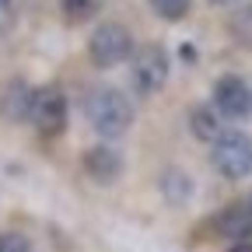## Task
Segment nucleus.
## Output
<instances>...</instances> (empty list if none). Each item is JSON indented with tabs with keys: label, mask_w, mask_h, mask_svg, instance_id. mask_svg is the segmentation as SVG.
I'll return each instance as SVG.
<instances>
[{
	"label": "nucleus",
	"mask_w": 252,
	"mask_h": 252,
	"mask_svg": "<svg viewBox=\"0 0 252 252\" xmlns=\"http://www.w3.org/2000/svg\"><path fill=\"white\" fill-rule=\"evenodd\" d=\"M84 116L98 137H123L133 123V105L119 88L98 84L84 94Z\"/></svg>",
	"instance_id": "obj_1"
},
{
	"label": "nucleus",
	"mask_w": 252,
	"mask_h": 252,
	"mask_svg": "<svg viewBox=\"0 0 252 252\" xmlns=\"http://www.w3.org/2000/svg\"><path fill=\"white\" fill-rule=\"evenodd\" d=\"M133 53H137L133 35H130V28L119 25V21H102L88 39V56H91L94 67H102V70L119 67V63H126Z\"/></svg>",
	"instance_id": "obj_2"
},
{
	"label": "nucleus",
	"mask_w": 252,
	"mask_h": 252,
	"mask_svg": "<svg viewBox=\"0 0 252 252\" xmlns=\"http://www.w3.org/2000/svg\"><path fill=\"white\" fill-rule=\"evenodd\" d=\"M168 70H172V60L165 53V46L147 42L130 56V81L140 94H154L168 84Z\"/></svg>",
	"instance_id": "obj_3"
},
{
	"label": "nucleus",
	"mask_w": 252,
	"mask_h": 252,
	"mask_svg": "<svg viewBox=\"0 0 252 252\" xmlns=\"http://www.w3.org/2000/svg\"><path fill=\"white\" fill-rule=\"evenodd\" d=\"M210 161L224 179H245L252 172V140L242 130H224L210 144Z\"/></svg>",
	"instance_id": "obj_4"
},
{
	"label": "nucleus",
	"mask_w": 252,
	"mask_h": 252,
	"mask_svg": "<svg viewBox=\"0 0 252 252\" xmlns=\"http://www.w3.org/2000/svg\"><path fill=\"white\" fill-rule=\"evenodd\" d=\"M67 94H63L56 84H46L35 91V109H32V126L39 130L42 140H53L67 130Z\"/></svg>",
	"instance_id": "obj_5"
},
{
	"label": "nucleus",
	"mask_w": 252,
	"mask_h": 252,
	"mask_svg": "<svg viewBox=\"0 0 252 252\" xmlns=\"http://www.w3.org/2000/svg\"><path fill=\"white\" fill-rule=\"evenodd\" d=\"M214 109L224 119H242L252 112V88L238 74H224L214 81Z\"/></svg>",
	"instance_id": "obj_6"
},
{
	"label": "nucleus",
	"mask_w": 252,
	"mask_h": 252,
	"mask_svg": "<svg viewBox=\"0 0 252 252\" xmlns=\"http://www.w3.org/2000/svg\"><path fill=\"white\" fill-rule=\"evenodd\" d=\"M32 109H35V88L25 81H7L0 91V116L4 123H32Z\"/></svg>",
	"instance_id": "obj_7"
},
{
	"label": "nucleus",
	"mask_w": 252,
	"mask_h": 252,
	"mask_svg": "<svg viewBox=\"0 0 252 252\" xmlns=\"http://www.w3.org/2000/svg\"><path fill=\"white\" fill-rule=\"evenodd\" d=\"M84 172L94 179V182H116L123 175V154L112 147V144H94L88 154H84Z\"/></svg>",
	"instance_id": "obj_8"
},
{
	"label": "nucleus",
	"mask_w": 252,
	"mask_h": 252,
	"mask_svg": "<svg viewBox=\"0 0 252 252\" xmlns=\"http://www.w3.org/2000/svg\"><path fill=\"white\" fill-rule=\"evenodd\" d=\"M210 224H214V231H217L220 238L249 242V235H252V207H249V200H245V203H231V207H224V210H217V217L210 220Z\"/></svg>",
	"instance_id": "obj_9"
},
{
	"label": "nucleus",
	"mask_w": 252,
	"mask_h": 252,
	"mask_svg": "<svg viewBox=\"0 0 252 252\" xmlns=\"http://www.w3.org/2000/svg\"><path fill=\"white\" fill-rule=\"evenodd\" d=\"M220 119H224V116L214 109V102L210 105H196L193 112H189V130H193V137L214 144L220 133H224V130H220Z\"/></svg>",
	"instance_id": "obj_10"
},
{
	"label": "nucleus",
	"mask_w": 252,
	"mask_h": 252,
	"mask_svg": "<svg viewBox=\"0 0 252 252\" xmlns=\"http://www.w3.org/2000/svg\"><path fill=\"white\" fill-rule=\"evenodd\" d=\"M161 193H165V200L168 203H189V196H193V179H189L186 172H179V168H168L165 175H161Z\"/></svg>",
	"instance_id": "obj_11"
},
{
	"label": "nucleus",
	"mask_w": 252,
	"mask_h": 252,
	"mask_svg": "<svg viewBox=\"0 0 252 252\" xmlns=\"http://www.w3.org/2000/svg\"><path fill=\"white\" fill-rule=\"evenodd\" d=\"M228 28H231V39L245 49H252V4H242L235 7V14L228 18Z\"/></svg>",
	"instance_id": "obj_12"
},
{
	"label": "nucleus",
	"mask_w": 252,
	"mask_h": 252,
	"mask_svg": "<svg viewBox=\"0 0 252 252\" xmlns=\"http://www.w3.org/2000/svg\"><path fill=\"white\" fill-rule=\"evenodd\" d=\"M60 4H63V14H67V21L81 25V21L98 18V11H102L105 0H60Z\"/></svg>",
	"instance_id": "obj_13"
},
{
	"label": "nucleus",
	"mask_w": 252,
	"mask_h": 252,
	"mask_svg": "<svg viewBox=\"0 0 252 252\" xmlns=\"http://www.w3.org/2000/svg\"><path fill=\"white\" fill-rule=\"evenodd\" d=\"M151 7L165 21H182L189 14V7H193V0H151Z\"/></svg>",
	"instance_id": "obj_14"
},
{
	"label": "nucleus",
	"mask_w": 252,
	"mask_h": 252,
	"mask_svg": "<svg viewBox=\"0 0 252 252\" xmlns=\"http://www.w3.org/2000/svg\"><path fill=\"white\" fill-rule=\"evenodd\" d=\"M0 252H35V249H32L28 235H21V231H4V235H0Z\"/></svg>",
	"instance_id": "obj_15"
},
{
	"label": "nucleus",
	"mask_w": 252,
	"mask_h": 252,
	"mask_svg": "<svg viewBox=\"0 0 252 252\" xmlns=\"http://www.w3.org/2000/svg\"><path fill=\"white\" fill-rule=\"evenodd\" d=\"M228 252H252V242H235Z\"/></svg>",
	"instance_id": "obj_16"
},
{
	"label": "nucleus",
	"mask_w": 252,
	"mask_h": 252,
	"mask_svg": "<svg viewBox=\"0 0 252 252\" xmlns=\"http://www.w3.org/2000/svg\"><path fill=\"white\" fill-rule=\"evenodd\" d=\"M207 4H214V7H228V4H238V0H207Z\"/></svg>",
	"instance_id": "obj_17"
},
{
	"label": "nucleus",
	"mask_w": 252,
	"mask_h": 252,
	"mask_svg": "<svg viewBox=\"0 0 252 252\" xmlns=\"http://www.w3.org/2000/svg\"><path fill=\"white\" fill-rule=\"evenodd\" d=\"M7 4H11V0H0V7H7Z\"/></svg>",
	"instance_id": "obj_18"
},
{
	"label": "nucleus",
	"mask_w": 252,
	"mask_h": 252,
	"mask_svg": "<svg viewBox=\"0 0 252 252\" xmlns=\"http://www.w3.org/2000/svg\"><path fill=\"white\" fill-rule=\"evenodd\" d=\"M249 207H252V196H249Z\"/></svg>",
	"instance_id": "obj_19"
}]
</instances>
